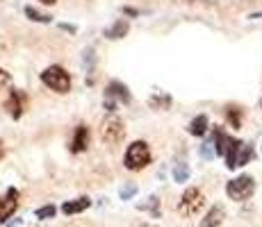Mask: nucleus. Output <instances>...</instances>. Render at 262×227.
I'll use <instances>...</instances> for the list:
<instances>
[{"label": "nucleus", "instance_id": "nucleus-19", "mask_svg": "<svg viewBox=\"0 0 262 227\" xmlns=\"http://www.w3.org/2000/svg\"><path fill=\"white\" fill-rule=\"evenodd\" d=\"M253 157V148H251L249 143H242L239 148V155H237V166H246Z\"/></svg>", "mask_w": 262, "mask_h": 227}, {"label": "nucleus", "instance_id": "nucleus-3", "mask_svg": "<svg viewBox=\"0 0 262 227\" xmlns=\"http://www.w3.org/2000/svg\"><path fill=\"white\" fill-rule=\"evenodd\" d=\"M253 191H255V180L251 178V175H239V178L230 180L228 184H226V193H228V198L237 200V203L249 200L251 195H253Z\"/></svg>", "mask_w": 262, "mask_h": 227}, {"label": "nucleus", "instance_id": "nucleus-23", "mask_svg": "<svg viewBox=\"0 0 262 227\" xmlns=\"http://www.w3.org/2000/svg\"><path fill=\"white\" fill-rule=\"evenodd\" d=\"M135 193H137V184H125L121 189V200H130Z\"/></svg>", "mask_w": 262, "mask_h": 227}, {"label": "nucleus", "instance_id": "nucleus-20", "mask_svg": "<svg viewBox=\"0 0 262 227\" xmlns=\"http://www.w3.org/2000/svg\"><path fill=\"white\" fill-rule=\"evenodd\" d=\"M226 118H228V123L233 125V128H239V125H242V112L237 107H228V109H226Z\"/></svg>", "mask_w": 262, "mask_h": 227}, {"label": "nucleus", "instance_id": "nucleus-12", "mask_svg": "<svg viewBox=\"0 0 262 227\" xmlns=\"http://www.w3.org/2000/svg\"><path fill=\"white\" fill-rule=\"evenodd\" d=\"M230 141H233V136H228L226 132H221V130H214V153L221 155V157H226Z\"/></svg>", "mask_w": 262, "mask_h": 227}, {"label": "nucleus", "instance_id": "nucleus-29", "mask_svg": "<svg viewBox=\"0 0 262 227\" xmlns=\"http://www.w3.org/2000/svg\"><path fill=\"white\" fill-rule=\"evenodd\" d=\"M21 225V220H14V223H7V227H18Z\"/></svg>", "mask_w": 262, "mask_h": 227}, {"label": "nucleus", "instance_id": "nucleus-9", "mask_svg": "<svg viewBox=\"0 0 262 227\" xmlns=\"http://www.w3.org/2000/svg\"><path fill=\"white\" fill-rule=\"evenodd\" d=\"M89 139H92V132H89L87 125H78L73 132V141H71V153H84L89 148Z\"/></svg>", "mask_w": 262, "mask_h": 227}, {"label": "nucleus", "instance_id": "nucleus-13", "mask_svg": "<svg viewBox=\"0 0 262 227\" xmlns=\"http://www.w3.org/2000/svg\"><path fill=\"white\" fill-rule=\"evenodd\" d=\"M239 148H242V141L233 139L228 145V153H226V166H228L230 170L237 168V155H239Z\"/></svg>", "mask_w": 262, "mask_h": 227}, {"label": "nucleus", "instance_id": "nucleus-22", "mask_svg": "<svg viewBox=\"0 0 262 227\" xmlns=\"http://www.w3.org/2000/svg\"><path fill=\"white\" fill-rule=\"evenodd\" d=\"M171 105V98L169 95H153L150 98V107H162V109H167Z\"/></svg>", "mask_w": 262, "mask_h": 227}, {"label": "nucleus", "instance_id": "nucleus-24", "mask_svg": "<svg viewBox=\"0 0 262 227\" xmlns=\"http://www.w3.org/2000/svg\"><path fill=\"white\" fill-rule=\"evenodd\" d=\"M212 148H214V145L212 143H210V141H208V143H203V145H201V157H203V159H212Z\"/></svg>", "mask_w": 262, "mask_h": 227}, {"label": "nucleus", "instance_id": "nucleus-31", "mask_svg": "<svg viewBox=\"0 0 262 227\" xmlns=\"http://www.w3.org/2000/svg\"><path fill=\"white\" fill-rule=\"evenodd\" d=\"M144 227H153V225H144Z\"/></svg>", "mask_w": 262, "mask_h": 227}, {"label": "nucleus", "instance_id": "nucleus-15", "mask_svg": "<svg viewBox=\"0 0 262 227\" xmlns=\"http://www.w3.org/2000/svg\"><path fill=\"white\" fill-rule=\"evenodd\" d=\"M205 132H208V116L201 114V116H196V118L189 123V134H194V136H203Z\"/></svg>", "mask_w": 262, "mask_h": 227}, {"label": "nucleus", "instance_id": "nucleus-2", "mask_svg": "<svg viewBox=\"0 0 262 227\" xmlns=\"http://www.w3.org/2000/svg\"><path fill=\"white\" fill-rule=\"evenodd\" d=\"M41 82L53 91H57V93H69L71 91V78L62 66H48L41 73Z\"/></svg>", "mask_w": 262, "mask_h": 227}, {"label": "nucleus", "instance_id": "nucleus-25", "mask_svg": "<svg viewBox=\"0 0 262 227\" xmlns=\"http://www.w3.org/2000/svg\"><path fill=\"white\" fill-rule=\"evenodd\" d=\"M7 84H9V73H7V70L0 68V91L7 87Z\"/></svg>", "mask_w": 262, "mask_h": 227}, {"label": "nucleus", "instance_id": "nucleus-30", "mask_svg": "<svg viewBox=\"0 0 262 227\" xmlns=\"http://www.w3.org/2000/svg\"><path fill=\"white\" fill-rule=\"evenodd\" d=\"M3 155H5V148H3V141H0V159H3Z\"/></svg>", "mask_w": 262, "mask_h": 227}, {"label": "nucleus", "instance_id": "nucleus-10", "mask_svg": "<svg viewBox=\"0 0 262 227\" xmlns=\"http://www.w3.org/2000/svg\"><path fill=\"white\" fill-rule=\"evenodd\" d=\"M92 207V200L89 198H75V200H69V203L62 205V211L67 216H73V214H80V211L89 209Z\"/></svg>", "mask_w": 262, "mask_h": 227}, {"label": "nucleus", "instance_id": "nucleus-1", "mask_svg": "<svg viewBox=\"0 0 262 227\" xmlns=\"http://www.w3.org/2000/svg\"><path fill=\"white\" fill-rule=\"evenodd\" d=\"M125 168L128 170H142L150 164V150L144 141H135V143L128 145L125 150V159H123Z\"/></svg>", "mask_w": 262, "mask_h": 227}, {"label": "nucleus", "instance_id": "nucleus-17", "mask_svg": "<svg viewBox=\"0 0 262 227\" xmlns=\"http://www.w3.org/2000/svg\"><path fill=\"white\" fill-rule=\"evenodd\" d=\"M25 16H28L30 21H34V23H50L53 21L48 14H41L39 9H34V7H25Z\"/></svg>", "mask_w": 262, "mask_h": 227}, {"label": "nucleus", "instance_id": "nucleus-16", "mask_svg": "<svg viewBox=\"0 0 262 227\" xmlns=\"http://www.w3.org/2000/svg\"><path fill=\"white\" fill-rule=\"evenodd\" d=\"M139 209L142 211H148L153 218H160V214H162V209H160V198L158 195H150L148 200H146L144 205H139Z\"/></svg>", "mask_w": 262, "mask_h": 227}, {"label": "nucleus", "instance_id": "nucleus-27", "mask_svg": "<svg viewBox=\"0 0 262 227\" xmlns=\"http://www.w3.org/2000/svg\"><path fill=\"white\" fill-rule=\"evenodd\" d=\"M123 12H125V14H130V16H137V14H139V12H137V9H130V7H125V9H123Z\"/></svg>", "mask_w": 262, "mask_h": 227}, {"label": "nucleus", "instance_id": "nucleus-11", "mask_svg": "<svg viewBox=\"0 0 262 227\" xmlns=\"http://www.w3.org/2000/svg\"><path fill=\"white\" fill-rule=\"evenodd\" d=\"M224 216H226V211H224V207H212V209L205 214V218L201 220V225L199 227H216V225H221V220H224Z\"/></svg>", "mask_w": 262, "mask_h": 227}, {"label": "nucleus", "instance_id": "nucleus-26", "mask_svg": "<svg viewBox=\"0 0 262 227\" xmlns=\"http://www.w3.org/2000/svg\"><path fill=\"white\" fill-rule=\"evenodd\" d=\"M59 28H62V30H69V32H75V25H69V23H62Z\"/></svg>", "mask_w": 262, "mask_h": 227}, {"label": "nucleus", "instance_id": "nucleus-18", "mask_svg": "<svg viewBox=\"0 0 262 227\" xmlns=\"http://www.w3.org/2000/svg\"><path fill=\"white\" fill-rule=\"evenodd\" d=\"M173 180H176V182H187V180H189V166L185 164V161L176 164V168H173Z\"/></svg>", "mask_w": 262, "mask_h": 227}, {"label": "nucleus", "instance_id": "nucleus-28", "mask_svg": "<svg viewBox=\"0 0 262 227\" xmlns=\"http://www.w3.org/2000/svg\"><path fill=\"white\" fill-rule=\"evenodd\" d=\"M39 3H43V5H55L57 0H39Z\"/></svg>", "mask_w": 262, "mask_h": 227}, {"label": "nucleus", "instance_id": "nucleus-7", "mask_svg": "<svg viewBox=\"0 0 262 227\" xmlns=\"http://www.w3.org/2000/svg\"><path fill=\"white\" fill-rule=\"evenodd\" d=\"M18 209V191L16 189H9L7 193L0 198V220L7 223V218Z\"/></svg>", "mask_w": 262, "mask_h": 227}, {"label": "nucleus", "instance_id": "nucleus-5", "mask_svg": "<svg viewBox=\"0 0 262 227\" xmlns=\"http://www.w3.org/2000/svg\"><path fill=\"white\" fill-rule=\"evenodd\" d=\"M203 205H205L203 193H201L199 189H187L178 203V211L183 216H187V218H191V216H196L201 209H203Z\"/></svg>", "mask_w": 262, "mask_h": 227}, {"label": "nucleus", "instance_id": "nucleus-8", "mask_svg": "<svg viewBox=\"0 0 262 227\" xmlns=\"http://www.w3.org/2000/svg\"><path fill=\"white\" fill-rule=\"evenodd\" d=\"M25 93L18 89H14L12 93H9L7 103H5V109H7V114L12 116V118H21L23 116V109H25Z\"/></svg>", "mask_w": 262, "mask_h": 227}, {"label": "nucleus", "instance_id": "nucleus-6", "mask_svg": "<svg viewBox=\"0 0 262 227\" xmlns=\"http://www.w3.org/2000/svg\"><path fill=\"white\" fill-rule=\"evenodd\" d=\"M123 136H125L123 123H121L117 116H110L103 123V139L107 141V143H119V141H123Z\"/></svg>", "mask_w": 262, "mask_h": 227}, {"label": "nucleus", "instance_id": "nucleus-21", "mask_svg": "<svg viewBox=\"0 0 262 227\" xmlns=\"http://www.w3.org/2000/svg\"><path fill=\"white\" fill-rule=\"evenodd\" d=\"M55 207L53 205H46V207H39L37 211H34V218H39V220H46V218H53L55 216Z\"/></svg>", "mask_w": 262, "mask_h": 227}, {"label": "nucleus", "instance_id": "nucleus-4", "mask_svg": "<svg viewBox=\"0 0 262 227\" xmlns=\"http://www.w3.org/2000/svg\"><path fill=\"white\" fill-rule=\"evenodd\" d=\"M130 103V91L125 84H121V82H110L107 84V89H105V100H103V105H105V109H110V112H117V107L119 105H128Z\"/></svg>", "mask_w": 262, "mask_h": 227}, {"label": "nucleus", "instance_id": "nucleus-14", "mask_svg": "<svg viewBox=\"0 0 262 227\" xmlns=\"http://www.w3.org/2000/svg\"><path fill=\"white\" fill-rule=\"evenodd\" d=\"M128 30H130L128 21H123V18H121V21H117L112 28L105 30V37H107V39H121V37H125V34H128Z\"/></svg>", "mask_w": 262, "mask_h": 227}]
</instances>
